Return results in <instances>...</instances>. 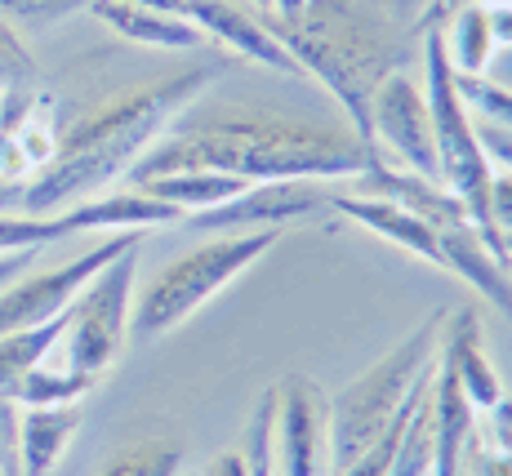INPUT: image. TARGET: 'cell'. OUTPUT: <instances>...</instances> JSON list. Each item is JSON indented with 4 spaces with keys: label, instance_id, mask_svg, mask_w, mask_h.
<instances>
[{
    "label": "cell",
    "instance_id": "7c38bea8",
    "mask_svg": "<svg viewBox=\"0 0 512 476\" xmlns=\"http://www.w3.org/2000/svg\"><path fill=\"white\" fill-rule=\"evenodd\" d=\"M58 107L49 94H23V89H5L0 94V174L36 178L54 161L58 152Z\"/></svg>",
    "mask_w": 512,
    "mask_h": 476
},
{
    "label": "cell",
    "instance_id": "44dd1931",
    "mask_svg": "<svg viewBox=\"0 0 512 476\" xmlns=\"http://www.w3.org/2000/svg\"><path fill=\"white\" fill-rule=\"evenodd\" d=\"M67 330V312H58L45 325H27V330L0 334V396H9L32 370H41L49 356L58 352V339Z\"/></svg>",
    "mask_w": 512,
    "mask_h": 476
},
{
    "label": "cell",
    "instance_id": "f35d334b",
    "mask_svg": "<svg viewBox=\"0 0 512 476\" xmlns=\"http://www.w3.org/2000/svg\"><path fill=\"white\" fill-rule=\"evenodd\" d=\"M250 5H254V9H263V18L272 14V0H250Z\"/></svg>",
    "mask_w": 512,
    "mask_h": 476
},
{
    "label": "cell",
    "instance_id": "e575fe53",
    "mask_svg": "<svg viewBox=\"0 0 512 476\" xmlns=\"http://www.w3.org/2000/svg\"><path fill=\"white\" fill-rule=\"evenodd\" d=\"M23 192H27V183L0 174V214H23Z\"/></svg>",
    "mask_w": 512,
    "mask_h": 476
},
{
    "label": "cell",
    "instance_id": "f1b7e54d",
    "mask_svg": "<svg viewBox=\"0 0 512 476\" xmlns=\"http://www.w3.org/2000/svg\"><path fill=\"white\" fill-rule=\"evenodd\" d=\"M0 476H18V405L0 396Z\"/></svg>",
    "mask_w": 512,
    "mask_h": 476
},
{
    "label": "cell",
    "instance_id": "9a60e30c",
    "mask_svg": "<svg viewBox=\"0 0 512 476\" xmlns=\"http://www.w3.org/2000/svg\"><path fill=\"white\" fill-rule=\"evenodd\" d=\"M437 250H441V272H450L464 285H472V290L512 325V267L490 254V245H486V236L477 232V223L464 218V223L441 227Z\"/></svg>",
    "mask_w": 512,
    "mask_h": 476
},
{
    "label": "cell",
    "instance_id": "5b68a950",
    "mask_svg": "<svg viewBox=\"0 0 512 476\" xmlns=\"http://www.w3.org/2000/svg\"><path fill=\"white\" fill-rule=\"evenodd\" d=\"M277 245V227L268 232H236V236H210L205 245L179 254L165 263L130 312V343H156L183 321H192L214 294H223L236 276H245L263 254Z\"/></svg>",
    "mask_w": 512,
    "mask_h": 476
},
{
    "label": "cell",
    "instance_id": "ffe728a7",
    "mask_svg": "<svg viewBox=\"0 0 512 476\" xmlns=\"http://www.w3.org/2000/svg\"><path fill=\"white\" fill-rule=\"evenodd\" d=\"M245 178L236 174H223V170H174V174H161V178H147L139 183V192L156 196V201L174 205L183 218L187 214H201V210H214V205L232 201V196L245 192Z\"/></svg>",
    "mask_w": 512,
    "mask_h": 476
},
{
    "label": "cell",
    "instance_id": "4316f807",
    "mask_svg": "<svg viewBox=\"0 0 512 476\" xmlns=\"http://www.w3.org/2000/svg\"><path fill=\"white\" fill-rule=\"evenodd\" d=\"M36 81V63L9 23H0V89H23Z\"/></svg>",
    "mask_w": 512,
    "mask_h": 476
},
{
    "label": "cell",
    "instance_id": "d4e9b609",
    "mask_svg": "<svg viewBox=\"0 0 512 476\" xmlns=\"http://www.w3.org/2000/svg\"><path fill=\"white\" fill-rule=\"evenodd\" d=\"M272 423H277V396L272 388L259 396L250 414V432H245V459H250V476H277V454H272Z\"/></svg>",
    "mask_w": 512,
    "mask_h": 476
},
{
    "label": "cell",
    "instance_id": "2e32d148",
    "mask_svg": "<svg viewBox=\"0 0 512 476\" xmlns=\"http://www.w3.org/2000/svg\"><path fill=\"white\" fill-rule=\"evenodd\" d=\"M330 210H339L343 218H352L357 227H366L374 232L379 241H392L397 250L415 254V259L441 267V250H437V232H432L428 223L406 210V205L397 201H383V196H361V192H334V205Z\"/></svg>",
    "mask_w": 512,
    "mask_h": 476
},
{
    "label": "cell",
    "instance_id": "5bb4252c",
    "mask_svg": "<svg viewBox=\"0 0 512 476\" xmlns=\"http://www.w3.org/2000/svg\"><path fill=\"white\" fill-rule=\"evenodd\" d=\"M437 365H446L450 379L459 383V392L468 396V405L477 414H495L504 401V379L490 365L486 356V334H481V316L472 307L446 316V330H441V347H437Z\"/></svg>",
    "mask_w": 512,
    "mask_h": 476
},
{
    "label": "cell",
    "instance_id": "4fadbf2b",
    "mask_svg": "<svg viewBox=\"0 0 512 476\" xmlns=\"http://www.w3.org/2000/svg\"><path fill=\"white\" fill-rule=\"evenodd\" d=\"M183 18L196 27L201 36H214L228 54L245 58L254 67H272V72H290L303 76L299 63L290 58V49L277 41V32L268 27V18L250 14V9L232 5V0H187Z\"/></svg>",
    "mask_w": 512,
    "mask_h": 476
},
{
    "label": "cell",
    "instance_id": "d590c367",
    "mask_svg": "<svg viewBox=\"0 0 512 476\" xmlns=\"http://www.w3.org/2000/svg\"><path fill=\"white\" fill-rule=\"evenodd\" d=\"M125 5H143V9H161V14H179L187 9V0H125Z\"/></svg>",
    "mask_w": 512,
    "mask_h": 476
},
{
    "label": "cell",
    "instance_id": "ba28073f",
    "mask_svg": "<svg viewBox=\"0 0 512 476\" xmlns=\"http://www.w3.org/2000/svg\"><path fill=\"white\" fill-rule=\"evenodd\" d=\"M370 147L388 152L383 161L419 178H437V143H432V112L423 81L397 67L388 72L370 94ZM441 183V178H437Z\"/></svg>",
    "mask_w": 512,
    "mask_h": 476
},
{
    "label": "cell",
    "instance_id": "ac0fdd59",
    "mask_svg": "<svg viewBox=\"0 0 512 476\" xmlns=\"http://www.w3.org/2000/svg\"><path fill=\"white\" fill-rule=\"evenodd\" d=\"M90 14L103 27H112L116 36L134 45H152V49H196L205 41L187 18L179 14H161V9H143V5H125V0H90Z\"/></svg>",
    "mask_w": 512,
    "mask_h": 476
},
{
    "label": "cell",
    "instance_id": "30bf717a",
    "mask_svg": "<svg viewBox=\"0 0 512 476\" xmlns=\"http://www.w3.org/2000/svg\"><path fill=\"white\" fill-rule=\"evenodd\" d=\"M272 396H277V423H272L277 476H334L330 392L308 374H285Z\"/></svg>",
    "mask_w": 512,
    "mask_h": 476
},
{
    "label": "cell",
    "instance_id": "484cf974",
    "mask_svg": "<svg viewBox=\"0 0 512 476\" xmlns=\"http://www.w3.org/2000/svg\"><path fill=\"white\" fill-rule=\"evenodd\" d=\"M81 9H90V0H0V14L23 27H54Z\"/></svg>",
    "mask_w": 512,
    "mask_h": 476
},
{
    "label": "cell",
    "instance_id": "1f68e13d",
    "mask_svg": "<svg viewBox=\"0 0 512 476\" xmlns=\"http://www.w3.org/2000/svg\"><path fill=\"white\" fill-rule=\"evenodd\" d=\"M486 9V23H490V36H495L499 54L512 49V0H477Z\"/></svg>",
    "mask_w": 512,
    "mask_h": 476
},
{
    "label": "cell",
    "instance_id": "6da1fadb",
    "mask_svg": "<svg viewBox=\"0 0 512 476\" xmlns=\"http://www.w3.org/2000/svg\"><path fill=\"white\" fill-rule=\"evenodd\" d=\"M374 147L352 134L348 121H308V116L272 112H205L174 121L125 174L130 187L174 170H223L245 183H339L374 165Z\"/></svg>",
    "mask_w": 512,
    "mask_h": 476
},
{
    "label": "cell",
    "instance_id": "8992f818",
    "mask_svg": "<svg viewBox=\"0 0 512 476\" xmlns=\"http://www.w3.org/2000/svg\"><path fill=\"white\" fill-rule=\"evenodd\" d=\"M419 58H423V94H428V112H432V143H437V178L472 214L477 232L486 236L490 254L499 263H508L499 227L490 223V174L495 170H490L486 152L477 143V125H472L464 98H459L455 72H450V58L441 49L437 32H419Z\"/></svg>",
    "mask_w": 512,
    "mask_h": 476
},
{
    "label": "cell",
    "instance_id": "7a4b0ae2",
    "mask_svg": "<svg viewBox=\"0 0 512 476\" xmlns=\"http://www.w3.org/2000/svg\"><path fill=\"white\" fill-rule=\"evenodd\" d=\"M214 76H219V67H187V72L165 76L156 85L116 94L98 112L81 116L58 138L54 161L36 178H27L23 214H58L103 196L116 178L134 170V161L179 116L192 112V103L210 89Z\"/></svg>",
    "mask_w": 512,
    "mask_h": 476
},
{
    "label": "cell",
    "instance_id": "8d00e7d4",
    "mask_svg": "<svg viewBox=\"0 0 512 476\" xmlns=\"http://www.w3.org/2000/svg\"><path fill=\"white\" fill-rule=\"evenodd\" d=\"M299 9H308V0H272V18H290Z\"/></svg>",
    "mask_w": 512,
    "mask_h": 476
},
{
    "label": "cell",
    "instance_id": "7402d4cb",
    "mask_svg": "<svg viewBox=\"0 0 512 476\" xmlns=\"http://www.w3.org/2000/svg\"><path fill=\"white\" fill-rule=\"evenodd\" d=\"M183 472V445L165 436H143L130 441L98 468V476H179Z\"/></svg>",
    "mask_w": 512,
    "mask_h": 476
},
{
    "label": "cell",
    "instance_id": "3957f363",
    "mask_svg": "<svg viewBox=\"0 0 512 476\" xmlns=\"http://www.w3.org/2000/svg\"><path fill=\"white\" fill-rule=\"evenodd\" d=\"M268 27L290 49L303 76H317L339 98L343 121L370 147V94L388 72L406 67L410 45L392 41L388 18H374L357 0H308V9L290 18H272ZM401 32V27H397Z\"/></svg>",
    "mask_w": 512,
    "mask_h": 476
},
{
    "label": "cell",
    "instance_id": "836d02e7",
    "mask_svg": "<svg viewBox=\"0 0 512 476\" xmlns=\"http://www.w3.org/2000/svg\"><path fill=\"white\" fill-rule=\"evenodd\" d=\"M36 254H41V250H18V254H0V290H5V285H14L18 276H27V267L36 263Z\"/></svg>",
    "mask_w": 512,
    "mask_h": 476
},
{
    "label": "cell",
    "instance_id": "d6986e66",
    "mask_svg": "<svg viewBox=\"0 0 512 476\" xmlns=\"http://www.w3.org/2000/svg\"><path fill=\"white\" fill-rule=\"evenodd\" d=\"M423 32L441 36V49H446L455 76H490V67H495V58H499V45H495V36H490L486 9L481 5L450 9L446 18H437V23L423 27Z\"/></svg>",
    "mask_w": 512,
    "mask_h": 476
},
{
    "label": "cell",
    "instance_id": "f546056e",
    "mask_svg": "<svg viewBox=\"0 0 512 476\" xmlns=\"http://www.w3.org/2000/svg\"><path fill=\"white\" fill-rule=\"evenodd\" d=\"M490 223L499 227V236L512 232V174L508 170L490 174Z\"/></svg>",
    "mask_w": 512,
    "mask_h": 476
},
{
    "label": "cell",
    "instance_id": "8fae6325",
    "mask_svg": "<svg viewBox=\"0 0 512 476\" xmlns=\"http://www.w3.org/2000/svg\"><path fill=\"white\" fill-rule=\"evenodd\" d=\"M334 205L330 183H308V178H285V183H250L241 196L214 205V210L187 214L183 223L192 232L236 236V232H268V227L294 223V218H317Z\"/></svg>",
    "mask_w": 512,
    "mask_h": 476
},
{
    "label": "cell",
    "instance_id": "cb8c5ba5",
    "mask_svg": "<svg viewBox=\"0 0 512 476\" xmlns=\"http://www.w3.org/2000/svg\"><path fill=\"white\" fill-rule=\"evenodd\" d=\"M455 85L472 121L508 125L512 130V85L495 81V76H455Z\"/></svg>",
    "mask_w": 512,
    "mask_h": 476
},
{
    "label": "cell",
    "instance_id": "9c48e42d",
    "mask_svg": "<svg viewBox=\"0 0 512 476\" xmlns=\"http://www.w3.org/2000/svg\"><path fill=\"white\" fill-rule=\"evenodd\" d=\"M143 232H112L107 241L90 245L85 254L67 259L63 267L54 272H36V276H18L14 285L0 290V334H14V330H27V325H45L54 321L58 312H67L72 299L103 272L116 254H125L130 245H139Z\"/></svg>",
    "mask_w": 512,
    "mask_h": 476
},
{
    "label": "cell",
    "instance_id": "83f0119b",
    "mask_svg": "<svg viewBox=\"0 0 512 476\" xmlns=\"http://www.w3.org/2000/svg\"><path fill=\"white\" fill-rule=\"evenodd\" d=\"M477 125V143L486 152L490 170H508L512 174V130L508 125H486V121H472Z\"/></svg>",
    "mask_w": 512,
    "mask_h": 476
},
{
    "label": "cell",
    "instance_id": "603a6c76",
    "mask_svg": "<svg viewBox=\"0 0 512 476\" xmlns=\"http://www.w3.org/2000/svg\"><path fill=\"white\" fill-rule=\"evenodd\" d=\"M90 388H94V379L45 361L41 370H32L14 392H9V401L14 405H81V396Z\"/></svg>",
    "mask_w": 512,
    "mask_h": 476
},
{
    "label": "cell",
    "instance_id": "d6a6232c",
    "mask_svg": "<svg viewBox=\"0 0 512 476\" xmlns=\"http://www.w3.org/2000/svg\"><path fill=\"white\" fill-rule=\"evenodd\" d=\"M201 476H250V459H245V445H228L210 459V468Z\"/></svg>",
    "mask_w": 512,
    "mask_h": 476
},
{
    "label": "cell",
    "instance_id": "4dcf8cb0",
    "mask_svg": "<svg viewBox=\"0 0 512 476\" xmlns=\"http://www.w3.org/2000/svg\"><path fill=\"white\" fill-rule=\"evenodd\" d=\"M379 5V14L388 18L392 27H401V32H415L419 36V18L428 14L432 0H374Z\"/></svg>",
    "mask_w": 512,
    "mask_h": 476
},
{
    "label": "cell",
    "instance_id": "e0dca14e",
    "mask_svg": "<svg viewBox=\"0 0 512 476\" xmlns=\"http://www.w3.org/2000/svg\"><path fill=\"white\" fill-rule=\"evenodd\" d=\"M81 432V405H18V476H49Z\"/></svg>",
    "mask_w": 512,
    "mask_h": 476
},
{
    "label": "cell",
    "instance_id": "52a82bcc",
    "mask_svg": "<svg viewBox=\"0 0 512 476\" xmlns=\"http://www.w3.org/2000/svg\"><path fill=\"white\" fill-rule=\"evenodd\" d=\"M134 285H139V245L116 254L67 307V330L54 352L63 356V370H76L98 383L121 361L125 343H130Z\"/></svg>",
    "mask_w": 512,
    "mask_h": 476
},
{
    "label": "cell",
    "instance_id": "74e56055",
    "mask_svg": "<svg viewBox=\"0 0 512 476\" xmlns=\"http://www.w3.org/2000/svg\"><path fill=\"white\" fill-rule=\"evenodd\" d=\"M499 241H504V259L512 263V232H504V236H499Z\"/></svg>",
    "mask_w": 512,
    "mask_h": 476
},
{
    "label": "cell",
    "instance_id": "277c9868",
    "mask_svg": "<svg viewBox=\"0 0 512 476\" xmlns=\"http://www.w3.org/2000/svg\"><path fill=\"white\" fill-rule=\"evenodd\" d=\"M446 316H450L446 307H432L388 356H379V361L366 365L352 383H343V392L330 396L334 472L348 468L366 445L379 441V436L392 428V419L410 405V396L423 388V379H428L432 365H437Z\"/></svg>",
    "mask_w": 512,
    "mask_h": 476
}]
</instances>
